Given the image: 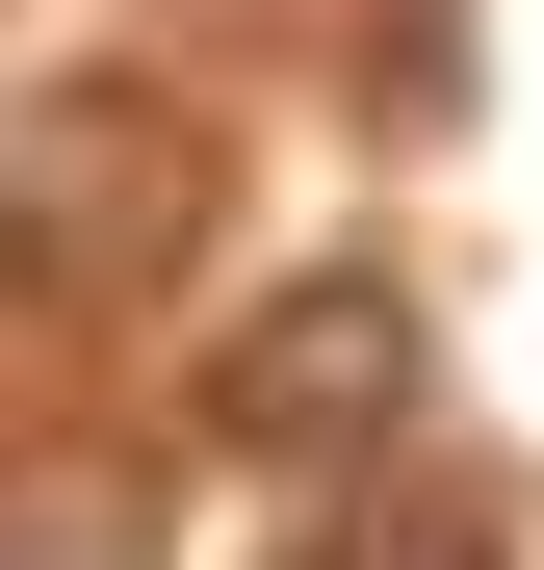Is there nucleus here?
<instances>
[{
  "instance_id": "obj_1",
  "label": "nucleus",
  "mask_w": 544,
  "mask_h": 570,
  "mask_svg": "<svg viewBox=\"0 0 544 570\" xmlns=\"http://www.w3.org/2000/svg\"><path fill=\"white\" fill-rule=\"evenodd\" d=\"M208 208H234V130L181 105V78H27V105H0V285H52V312L181 285Z\"/></svg>"
},
{
  "instance_id": "obj_2",
  "label": "nucleus",
  "mask_w": 544,
  "mask_h": 570,
  "mask_svg": "<svg viewBox=\"0 0 544 570\" xmlns=\"http://www.w3.org/2000/svg\"><path fill=\"white\" fill-rule=\"evenodd\" d=\"M441 390V337H415V285L389 259H286L259 312L208 337V466H286V493H363V466L415 441Z\"/></svg>"
},
{
  "instance_id": "obj_3",
  "label": "nucleus",
  "mask_w": 544,
  "mask_h": 570,
  "mask_svg": "<svg viewBox=\"0 0 544 570\" xmlns=\"http://www.w3.org/2000/svg\"><path fill=\"white\" fill-rule=\"evenodd\" d=\"M0 570H181V466L105 441V415L0 441Z\"/></svg>"
},
{
  "instance_id": "obj_4",
  "label": "nucleus",
  "mask_w": 544,
  "mask_h": 570,
  "mask_svg": "<svg viewBox=\"0 0 544 570\" xmlns=\"http://www.w3.org/2000/svg\"><path fill=\"white\" fill-rule=\"evenodd\" d=\"M363 130H467V0H363Z\"/></svg>"
},
{
  "instance_id": "obj_5",
  "label": "nucleus",
  "mask_w": 544,
  "mask_h": 570,
  "mask_svg": "<svg viewBox=\"0 0 544 570\" xmlns=\"http://www.w3.org/2000/svg\"><path fill=\"white\" fill-rule=\"evenodd\" d=\"M311 570H518V544H493L467 493H441V466H363V519H337Z\"/></svg>"
}]
</instances>
